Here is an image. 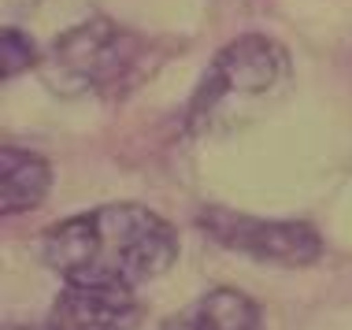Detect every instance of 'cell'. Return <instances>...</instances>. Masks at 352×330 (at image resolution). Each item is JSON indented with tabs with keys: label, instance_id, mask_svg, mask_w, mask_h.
<instances>
[{
	"label": "cell",
	"instance_id": "6da1fadb",
	"mask_svg": "<svg viewBox=\"0 0 352 330\" xmlns=\"http://www.w3.org/2000/svg\"><path fill=\"white\" fill-rule=\"evenodd\" d=\"M41 256L67 286L138 289L175 263L178 234L145 204H104L56 223Z\"/></svg>",
	"mask_w": 352,
	"mask_h": 330
},
{
	"label": "cell",
	"instance_id": "7a4b0ae2",
	"mask_svg": "<svg viewBox=\"0 0 352 330\" xmlns=\"http://www.w3.org/2000/svg\"><path fill=\"white\" fill-rule=\"evenodd\" d=\"M156 49L111 19H85L49 45L41 78L60 97H122L156 67Z\"/></svg>",
	"mask_w": 352,
	"mask_h": 330
},
{
	"label": "cell",
	"instance_id": "3957f363",
	"mask_svg": "<svg viewBox=\"0 0 352 330\" xmlns=\"http://www.w3.org/2000/svg\"><path fill=\"white\" fill-rule=\"evenodd\" d=\"M289 78H293L289 56L278 41H271L263 34L237 37L201 74V86H197L193 100L186 108V126L189 130L219 126L226 116H237V108L274 100L278 93H285Z\"/></svg>",
	"mask_w": 352,
	"mask_h": 330
},
{
	"label": "cell",
	"instance_id": "277c9868",
	"mask_svg": "<svg viewBox=\"0 0 352 330\" xmlns=\"http://www.w3.org/2000/svg\"><path fill=\"white\" fill-rule=\"evenodd\" d=\"M197 226L212 241L234 252H245L260 263H274V267H308L322 252L319 234L297 219H260V215L208 204L197 215Z\"/></svg>",
	"mask_w": 352,
	"mask_h": 330
},
{
	"label": "cell",
	"instance_id": "5b68a950",
	"mask_svg": "<svg viewBox=\"0 0 352 330\" xmlns=\"http://www.w3.org/2000/svg\"><path fill=\"white\" fill-rule=\"evenodd\" d=\"M145 316L134 289L67 286L37 330H134Z\"/></svg>",
	"mask_w": 352,
	"mask_h": 330
},
{
	"label": "cell",
	"instance_id": "8992f818",
	"mask_svg": "<svg viewBox=\"0 0 352 330\" xmlns=\"http://www.w3.org/2000/svg\"><path fill=\"white\" fill-rule=\"evenodd\" d=\"M164 330H263V316L249 294L223 286L189 300L182 312L167 319Z\"/></svg>",
	"mask_w": 352,
	"mask_h": 330
},
{
	"label": "cell",
	"instance_id": "52a82bcc",
	"mask_svg": "<svg viewBox=\"0 0 352 330\" xmlns=\"http://www.w3.org/2000/svg\"><path fill=\"white\" fill-rule=\"evenodd\" d=\"M49 186H52V167L45 156L19 145L0 148V212L4 215H23L37 208L49 197Z\"/></svg>",
	"mask_w": 352,
	"mask_h": 330
},
{
	"label": "cell",
	"instance_id": "ba28073f",
	"mask_svg": "<svg viewBox=\"0 0 352 330\" xmlns=\"http://www.w3.org/2000/svg\"><path fill=\"white\" fill-rule=\"evenodd\" d=\"M0 56H4V67H0L4 78H15V74L30 71L34 63H41V52L34 49V41L19 26H4V34H0Z\"/></svg>",
	"mask_w": 352,
	"mask_h": 330
}]
</instances>
